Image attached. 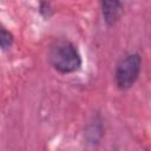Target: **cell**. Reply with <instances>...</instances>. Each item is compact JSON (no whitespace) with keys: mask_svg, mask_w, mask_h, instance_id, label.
I'll return each instance as SVG.
<instances>
[{"mask_svg":"<svg viewBox=\"0 0 151 151\" xmlns=\"http://www.w3.org/2000/svg\"><path fill=\"white\" fill-rule=\"evenodd\" d=\"M47 55L51 66L61 74L77 72L81 67V55L77 46L67 39L54 40L50 45Z\"/></svg>","mask_w":151,"mask_h":151,"instance_id":"cell-1","label":"cell"},{"mask_svg":"<svg viewBox=\"0 0 151 151\" xmlns=\"http://www.w3.org/2000/svg\"><path fill=\"white\" fill-rule=\"evenodd\" d=\"M13 41H14V37L13 34L7 31L6 28H1L0 31V46H1V50L2 51H7L12 47L13 45Z\"/></svg>","mask_w":151,"mask_h":151,"instance_id":"cell-5","label":"cell"},{"mask_svg":"<svg viewBox=\"0 0 151 151\" xmlns=\"http://www.w3.org/2000/svg\"><path fill=\"white\" fill-rule=\"evenodd\" d=\"M142 70V58L138 53H129L120 58L114 70V83L116 86L126 91L131 88L138 80Z\"/></svg>","mask_w":151,"mask_h":151,"instance_id":"cell-2","label":"cell"},{"mask_svg":"<svg viewBox=\"0 0 151 151\" xmlns=\"http://www.w3.org/2000/svg\"><path fill=\"white\" fill-rule=\"evenodd\" d=\"M101 15L107 26H113L123 14V4L120 0H99Z\"/></svg>","mask_w":151,"mask_h":151,"instance_id":"cell-3","label":"cell"},{"mask_svg":"<svg viewBox=\"0 0 151 151\" xmlns=\"http://www.w3.org/2000/svg\"><path fill=\"white\" fill-rule=\"evenodd\" d=\"M103 134H104V129H103L101 120L99 119V117H94L93 120L87 124V126H86L85 137H86V139H87L88 143L97 144L101 139Z\"/></svg>","mask_w":151,"mask_h":151,"instance_id":"cell-4","label":"cell"}]
</instances>
